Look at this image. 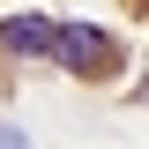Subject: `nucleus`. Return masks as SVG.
Masks as SVG:
<instances>
[{
	"label": "nucleus",
	"mask_w": 149,
	"mask_h": 149,
	"mask_svg": "<svg viewBox=\"0 0 149 149\" xmlns=\"http://www.w3.org/2000/svg\"><path fill=\"white\" fill-rule=\"evenodd\" d=\"M0 149H30V142H22V134H15V127H0Z\"/></svg>",
	"instance_id": "3"
},
{
	"label": "nucleus",
	"mask_w": 149,
	"mask_h": 149,
	"mask_svg": "<svg viewBox=\"0 0 149 149\" xmlns=\"http://www.w3.org/2000/svg\"><path fill=\"white\" fill-rule=\"evenodd\" d=\"M52 52L67 74H112L119 67V45H112L104 30H90V22H67V30H52Z\"/></svg>",
	"instance_id": "1"
},
{
	"label": "nucleus",
	"mask_w": 149,
	"mask_h": 149,
	"mask_svg": "<svg viewBox=\"0 0 149 149\" xmlns=\"http://www.w3.org/2000/svg\"><path fill=\"white\" fill-rule=\"evenodd\" d=\"M0 52H52V22L45 15H8L0 22Z\"/></svg>",
	"instance_id": "2"
}]
</instances>
